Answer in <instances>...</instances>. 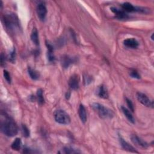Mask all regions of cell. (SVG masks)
<instances>
[{
	"label": "cell",
	"mask_w": 154,
	"mask_h": 154,
	"mask_svg": "<svg viewBox=\"0 0 154 154\" xmlns=\"http://www.w3.org/2000/svg\"><path fill=\"white\" fill-rule=\"evenodd\" d=\"M1 130L6 136L13 137L18 134V128L16 123L10 118L1 115Z\"/></svg>",
	"instance_id": "cell-1"
},
{
	"label": "cell",
	"mask_w": 154,
	"mask_h": 154,
	"mask_svg": "<svg viewBox=\"0 0 154 154\" xmlns=\"http://www.w3.org/2000/svg\"><path fill=\"white\" fill-rule=\"evenodd\" d=\"M92 107L102 119H112L113 117V113L112 110L101 104L93 103L92 105Z\"/></svg>",
	"instance_id": "cell-2"
},
{
	"label": "cell",
	"mask_w": 154,
	"mask_h": 154,
	"mask_svg": "<svg viewBox=\"0 0 154 154\" xmlns=\"http://www.w3.org/2000/svg\"><path fill=\"white\" fill-rule=\"evenodd\" d=\"M4 22L7 29L15 30L19 27V20L15 14L6 15L4 16Z\"/></svg>",
	"instance_id": "cell-3"
},
{
	"label": "cell",
	"mask_w": 154,
	"mask_h": 154,
	"mask_svg": "<svg viewBox=\"0 0 154 154\" xmlns=\"http://www.w3.org/2000/svg\"><path fill=\"white\" fill-rule=\"evenodd\" d=\"M55 121L61 125H68L71 122V118L69 115L62 109L57 110L54 114Z\"/></svg>",
	"instance_id": "cell-4"
},
{
	"label": "cell",
	"mask_w": 154,
	"mask_h": 154,
	"mask_svg": "<svg viewBox=\"0 0 154 154\" xmlns=\"http://www.w3.org/2000/svg\"><path fill=\"white\" fill-rule=\"evenodd\" d=\"M136 96L138 101L143 105L147 107H151V108L153 107V101L150 100L145 94L141 92H138Z\"/></svg>",
	"instance_id": "cell-5"
},
{
	"label": "cell",
	"mask_w": 154,
	"mask_h": 154,
	"mask_svg": "<svg viewBox=\"0 0 154 154\" xmlns=\"http://www.w3.org/2000/svg\"><path fill=\"white\" fill-rule=\"evenodd\" d=\"M36 12L40 20L42 21L45 20L47 14V9L45 4L43 3L39 4L36 8Z\"/></svg>",
	"instance_id": "cell-6"
},
{
	"label": "cell",
	"mask_w": 154,
	"mask_h": 154,
	"mask_svg": "<svg viewBox=\"0 0 154 154\" xmlns=\"http://www.w3.org/2000/svg\"><path fill=\"white\" fill-rule=\"evenodd\" d=\"M79 83H80V78L78 75L74 74L71 77L68 84L71 89L74 91L77 90L79 88Z\"/></svg>",
	"instance_id": "cell-7"
},
{
	"label": "cell",
	"mask_w": 154,
	"mask_h": 154,
	"mask_svg": "<svg viewBox=\"0 0 154 154\" xmlns=\"http://www.w3.org/2000/svg\"><path fill=\"white\" fill-rule=\"evenodd\" d=\"M131 139L134 144H135L137 146L141 147L142 148L146 149L149 146V145L146 142H145L144 140H143L142 139L139 138L136 135H132L131 137Z\"/></svg>",
	"instance_id": "cell-8"
},
{
	"label": "cell",
	"mask_w": 154,
	"mask_h": 154,
	"mask_svg": "<svg viewBox=\"0 0 154 154\" xmlns=\"http://www.w3.org/2000/svg\"><path fill=\"white\" fill-rule=\"evenodd\" d=\"M124 45L128 48L136 49L139 47V42L134 38H128L123 41Z\"/></svg>",
	"instance_id": "cell-9"
},
{
	"label": "cell",
	"mask_w": 154,
	"mask_h": 154,
	"mask_svg": "<svg viewBox=\"0 0 154 154\" xmlns=\"http://www.w3.org/2000/svg\"><path fill=\"white\" fill-rule=\"evenodd\" d=\"M74 62V59L69 55H63L61 58V64L64 68H68L69 66Z\"/></svg>",
	"instance_id": "cell-10"
},
{
	"label": "cell",
	"mask_w": 154,
	"mask_h": 154,
	"mask_svg": "<svg viewBox=\"0 0 154 154\" xmlns=\"http://www.w3.org/2000/svg\"><path fill=\"white\" fill-rule=\"evenodd\" d=\"M119 141H120V143L122 147L125 150H127V151L131 152H133V153H139V152L137 151L133 146H132L128 143H127L126 141H125V140L123 138H122L120 136H119Z\"/></svg>",
	"instance_id": "cell-11"
},
{
	"label": "cell",
	"mask_w": 154,
	"mask_h": 154,
	"mask_svg": "<svg viewBox=\"0 0 154 154\" xmlns=\"http://www.w3.org/2000/svg\"><path fill=\"white\" fill-rule=\"evenodd\" d=\"M111 10L115 14L116 17L120 19H127L128 18V16L127 14L125 13V12L122 10H120L118 8H116L115 7H112L110 8Z\"/></svg>",
	"instance_id": "cell-12"
},
{
	"label": "cell",
	"mask_w": 154,
	"mask_h": 154,
	"mask_svg": "<svg viewBox=\"0 0 154 154\" xmlns=\"http://www.w3.org/2000/svg\"><path fill=\"white\" fill-rule=\"evenodd\" d=\"M97 95L103 99H107L108 98V92L107 87L104 85H101L99 87L97 91Z\"/></svg>",
	"instance_id": "cell-13"
},
{
	"label": "cell",
	"mask_w": 154,
	"mask_h": 154,
	"mask_svg": "<svg viewBox=\"0 0 154 154\" xmlns=\"http://www.w3.org/2000/svg\"><path fill=\"white\" fill-rule=\"evenodd\" d=\"M78 115H79L80 118L81 120L82 121V122L85 123L87 121V113H86V110H85V107L82 104H81L79 107Z\"/></svg>",
	"instance_id": "cell-14"
},
{
	"label": "cell",
	"mask_w": 154,
	"mask_h": 154,
	"mask_svg": "<svg viewBox=\"0 0 154 154\" xmlns=\"http://www.w3.org/2000/svg\"><path fill=\"white\" fill-rule=\"evenodd\" d=\"M122 108V110L124 114V115L125 116V117L127 118V119L130 122H131L132 123H135V119L133 117V116L132 115L131 113L129 112V110L128 109H127L126 107H123V106H122L121 107Z\"/></svg>",
	"instance_id": "cell-15"
},
{
	"label": "cell",
	"mask_w": 154,
	"mask_h": 154,
	"mask_svg": "<svg viewBox=\"0 0 154 154\" xmlns=\"http://www.w3.org/2000/svg\"><path fill=\"white\" fill-rule=\"evenodd\" d=\"M47 46L48 48V58L50 62H54L55 61V56L54 55V48L49 43H47Z\"/></svg>",
	"instance_id": "cell-16"
},
{
	"label": "cell",
	"mask_w": 154,
	"mask_h": 154,
	"mask_svg": "<svg viewBox=\"0 0 154 154\" xmlns=\"http://www.w3.org/2000/svg\"><path fill=\"white\" fill-rule=\"evenodd\" d=\"M122 7L123 10L127 12H136V7H134L133 4L126 2L122 4Z\"/></svg>",
	"instance_id": "cell-17"
},
{
	"label": "cell",
	"mask_w": 154,
	"mask_h": 154,
	"mask_svg": "<svg viewBox=\"0 0 154 154\" xmlns=\"http://www.w3.org/2000/svg\"><path fill=\"white\" fill-rule=\"evenodd\" d=\"M31 39L34 45L38 46L39 45V39L38 36V32L36 28H34L31 34Z\"/></svg>",
	"instance_id": "cell-18"
},
{
	"label": "cell",
	"mask_w": 154,
	"mask_h": 154,
	"mask_svg": "<svg viewBox=\"0 0 154 154\" xmlns=\"http://www.w3.org/2000/svg\"><path fill=\"white\" fill-rule=\"evenodd\" d=\"M28 73L31 79L33 80H37L40 77V74L37 71L31 69V68H28Z\"/></svg>",
	"instance_id": "cell-19"
},
{
	"label": "cell",
	"mask_w": 154,
	"mask_h": 154,
	"mask_svg": "<svg viewBox=\"0 0 154 154\" xmlns=\"http://www.w3.org/2000/svg\"><path fill=\"white\" fill-rule=\"evenodd\" d=\"M21 147V140L19 138H16L12 144V148L15 150H19Z\"/></svg>",
	"instance_id": "cell-20"
},
{
	"label": "cell",
	"mask_w": 154,
	"mask_h": 154,
	"mask_svg": "<svg viewBox=\"0 0 154 154\" xmlns=\"http://www.w3.org/2000/svg\"><path fill=\"white\" fill-rule=\"evenodd\" d=\"M37 99L38 101V103L40 105H43L44 104V98L43 95V91L41 89L37 90Z\"/></svg>",
	"instance_id": "cell-21"
},
{
	"label": "cell",
	"mask_w": 154,
	"mask_h": 154,
	"mask_svg": "<svg viewBox=\"0 0 154 154\" xmlns=\"http://www.w3.org/2000/svg\"><path fill=\"white\" fill-rule=\"evenodd\" d=\"M22 131H23L24 136H25L26 137H28L30 136V131L25 125H23V126H22Z\"/></svg>",
	"instance_id": "cell-22"
},
{
	"label": "cell",
	"mask_w": 154,
	"mask_h": 154,
	"mask_svg": "<svg viewBox=\"0 0 154 154\" xmlns=\"http://www.w3.org/2000/svg\"><path fill=\"white\" fill-rule=\"evenodd\" d=\"M9 60L12 63H14L15 62V60H16V51H15V48L10 53L9 57Z\"/></svg>",
	"instance_id": "cell-23"
},
{
	"label": "cell",
	"mask_w": 154,
	"mask_h": 154,
	"mask_svg": "<svg viewBox=\"0 0 154 154\" xmlns=\"http://www.w3.org/2000/svg\"><path fill=\"white\" fill-rule=\"evenodd\" d=\"M129 75H130V76H131L132 78H133L140 79V78H141L140 74H139V72H138L137 71L134 70V69L131 71V72H130V73H129Z\"/></svg>",
	"instance_id": "cell-24"
},
{
	"label": "cell",
	"mask_w": 154,
	"mask_h": 154,
	"mask_svg": "<svg viewBox=\"0 0 154 154\" xmlns=\"http://www.w3.org/2000/svg\"><path fill=\"white\" fill-rule=\"evenodd\" d=\"M64 152L66 153H80V152L76 150L75 149L70 148V147H64Z\"/></svg>",
	"instance_id": "cell-25"
},
{
	"label": "cell",
	"mask_w": 154,
	"mask_h": 154,
	"mask_svg": "<svg viewBox=\"0 0 154 154\" xmlns=\"http://www.w3.org/2000/svg\"><path fill=\"white\" fill-rule=\"evenodd\" d=\"M4 78L6 79V80L7 81V82L9 84H10V83H11V81H12L11 77H10V74L9 73V72L7 71L6 70H4Z\"/></svg>",
	"instance_id": "cell-26"
},
{
	"label": "cell",
	"mask_w": 154,
	"mask_h": 154,
	"mask_svg": "<svg viewBox=\"0 0 154 154\" xmlns=\"http://www.w3.org/2000/svg\"><path fill=\"white\" fill-rule=\"evenodd\" d=\"M126 104L130 109V111H131L132 112H133L134 110V105L133 104V102H132V101L128 99V98H126Z\"/></svg>",
	"instance_id": "cell-27"
},
{
	"label": "cell",
	"mask_w": 154,
	"mask_h": 154,
	"mask_svg": "<svg viewBox=\"0 0 154 154\" xmlns=\"http://www.w3.org/2000/svg\"><path fill=\"white\" fill-rule=\"evenodd\" d=\"M92 78L91 77H89V76H86L84 77V83L85 84V85H88L89 84L92 82Z\"/></svg>",
	"instance_id": "cell-28"
},
{
	"label": "cell",
	"mask_w": 154,
	"mask_h": 154,
	"mask_svg": "<svg viewBox=\"0 0 154 154\" xmlns=\"http://www.w3.org/2000/svg\"><path fill=\"white\" fill-rule=\"evenodd\" d=\"M5 62H6L5 55H4L3 53H2L1 55V66H4L5 65Z\"/></svg>",
	"instance_id": "cell-29"
},
{
	"label": "cell",
	"mask_w": 154,
	"mask_h": 154,
	"mask_svg": "<svg viewBox=\"0 0 154 154\" xmlns=\"http://www.w3.org/2000/svg\"><path fill=\"white\" fill-rule=\"evenodd\" d=\"M70 96H71V93L69 92L66 93V98L67 99H69L70 98Z\"/></svg>",
	"instance_id": "cell-30"
},
{
	"label": "cell",
	"mask_w": 154,
	"mask_h": 154,
	"mask_svg": "<svg viewBox=\"0 0 154 154\" xmlns=\"http://www.w3.org/2000/svg\"><path fill=\"white\" fill-rule=\"evenodd\" d=\"M153 33H152V36H151V39H152V40H153Z\"/></svg>",
	"instance_id": "cell-31"
}]
</instances>
